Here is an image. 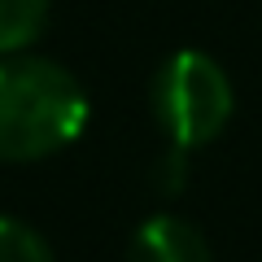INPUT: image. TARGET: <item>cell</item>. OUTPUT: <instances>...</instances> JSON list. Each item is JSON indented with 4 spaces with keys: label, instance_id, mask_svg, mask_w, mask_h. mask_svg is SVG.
Listing matches in <instances>:
<instances>
[{
    "label": "cell",
    "instance_id": "obj_5",
    "mask_svg": "<svg viewBox=\"0 0 262 262\" xmlns=\"http://www.w3.org/2000/svg\"><path fill=\"white\" fill-rule=\"evenodd\" d=\"M0 262H53V249L35 227L0 219Z\"/></svg>",
    "mask_w": 262,
    "mask_h": 262
},
{
    "label": "cell",
    "instance_id": "obj_4",
    "mask_svg": "<svg viewBox=\"0 0 262 262\" xmlns=\"http://www.w3.org/2000/svg\"><path fill=\"white\" fill-rule=\"evenodd\" d=\"M48 0H0V57L27 48L44 31Z\"/></svg>",
    "mask_w": 262,
    "mask_h": 262
},
{
    "label": "cell",
    "instance_id": "obj_3",
    "mask_svg": "<svg viewBox=\"0 0 262 262\" xmlns=\"http://www.w3.org/2000/svg\"><path fill=\"white\" fill-rule=\"evenodd\" d=\"M131 262H214L201 227H192L179 214H158L136 227L131 236Z\"/></svg>",
    "mask_w": 262,
    "mask_h": 262
},
{
    "label": "cell",
    "instance_id": "obj_2",
    "mask_svg": "<svg viewBox=\"0 0 262 262\" xmlns=\"http://www.w3.org/2000/svg\"><path fill=\"white\" fill-rule=\"evenodd\" d=\"M236 110L232 83L214 57L184 48L153 75V114L175 149L210 144Z\"/></svg>",
    "mask_w": 262,
    "mask_h": 262
},
{
    "label": "cell",
    "instance_id": "obj_1",
    "mask_svg": "<svg viewBox=\"0 0 262 262\" xmlns=\"http://www.w3.org/2000/svg\"><path fill=\"white\" fill-rule=\"evenodd\" d=\"M88 127V92L48 57L0 61V158L39 162L79 140Z\"/></svg>",
    "mask_w": 262,
    "mask_h": 262
}]
</instances>
